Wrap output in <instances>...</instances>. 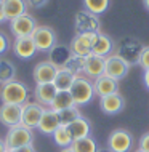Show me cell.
Listing matches in <instances>:
<instances>
[{"mask_svg":"<svg viewBox=\"0 0 149 152\" xmlns=\"http://www.w3.org/2000/svg\"><path fill=\"white\" fill-rule=\"evenodd\" d=\"M143 48H144V47H143V43L139 42V40L125 39L123 42H120L119 48L115 50V55H119L120 58H123L127 63L133 64V61H135V63H138L139 55H141Z\"/></svg>","mask_w":149,"mask_h":152,"instance_id":"9c48e42d","label":"cell"},{"mask_svg":"<svg viewBox=\"0 0 149 152\" xmlns=\"http://www.w3.org/2000/svg\"><path fill=\"white\" fill-rule=\"evenodd\" d=\"M3 139H5L7 149L13 151V149H18V147L32 144L34 142V133H32V130L26 128V126L18 125V126L8 128V133Z\"/></svg>","mask_w":149,"mask_h":152,"instance_id":"3957f363","label":"cell"},{"mask_svg":"<svg viewBox=\"0 0 149 152\" xmlns=\"http://www.w3.org/2000/svg\"><path fill=\"white\" fill-rule=\"evenodd\" d=\"M143 80H144V85H146V88L149 90V69H148V71H144V77H143Z\"/></svg>","mask_w":149,"mask_h":152,"instance_id":"8d00e7d4","label":"cell"},{"mask_svg":"<svg viewBox=\"0 0 149 152\" xmlns=\"http://www.w3.org/2000/svg\"><path fill=\"white\" fill-rule=\"evenodd\" d=\"M7 144H5V139H0V152H7Z\"/></svg>","mask_w":149,"mask_h":152,"instance_id":"74e56055","label":"cell"},{"mask_svg":"<svg viewBox=\"0 0 149 152\" xmlns=\"http://www.w3.org/2000/svg\"><path fill=\"white\" fill-rule=\"evenodd\" d=\"M130 63H127L123 58H120L119 55L112 53L111 56L106 58V64H104V75L111 77L115 80H122L123 77L130 71Z\"/></svg>","mask_w":149,"mask_h":152,"instance_id":"8992f818","label":"cell"},{"mask_svg":"<svg viewBox=\"0 0 149 152\" xmlns=\"http://www.w3.org/2000/svg\"><path fill=\"white\" fill-rule=\"evenodd\" d=\"M2 10L7 16V21H13L27 13V3L26 0H3Z\"/></svg>","mask_w":149,"mask_h":152,"instance_id":"44dd1931","label":"cell"},{"mask_svg":"<svg viewBox=\"0 0 149 152\" xmlns=\"http://www.w3.org/2000/svg\"><path fill=\"white\" fill-rule=\"evenodd\" d=\"M13 51L19 59H31L37 53V47L32 37H18V39H15Z\"/></svg>","mask_w":149,"mask_h":152,"instance_id":"e0dca14e","label":"cell"},{"mask_svg":"<svg viewBox=\"0 0 149 152\" xmlns=\"http://www.w3.org/2000/svg\"><path fill=\"white\" fill-rule=\"evenodd\" d=\"M10 152H35V149H34V146H32V144H27V146L18 147V149H13Z\"/></svg>","mask_w":149,"mask_h":152,"instance_id":"d590c367","label":"cell"},{"mask_svg":"<svg viewBox=\"0 0 149 152\" xmlns=\"http://www.w3.org/2000/svg\"><path fill=\"white\" fill-rule=\"evenodd\" d=\"M72 106H76V102H74V98L69 90H61V91L56 93L55 99H53L51 106H50V109H53L55 112H59V110L63 109H68V107H72Z\"/></svg>","mask_w":149,"mask_h":152,"instance_id":"d4e9b609","label":"cell"},{"mask_svg":"<svg viewBox=\"0 0 149 152\" xmlns=\"http://www.w3.org/2000/svg\"><path fill=\"white\" fill-rule=\"evenodd\" d=\"M84 67H85V58L76 56V55H72L71 59H69V63L66 64V69H69L71 72H74L77 77L84 75Z\"/></svg>","mask_w":149,"mask_h":152,"instance_id":"4dcf8cb0","label":"cell"},{"mask_svg":"<svg viewBox=\"0 0 149 152\" xmlns=\"http://www.w3.org/2000/svg\"><path fill=\"white\" fill-rule=\"evenodd\" d=\"M2 5H3V0H0V10H2Z\"/></svg>","mask_w":149,"mask_h":152,"instance_id":"7bdbcfd3","label":"cell"},{"mask_svg":"<svg viewBox=\"0 0 149 152\" xmlns=\"http://www.w3.org/2000/svg\"><path fill=\"white\" fill-rule=\"evenodd\" d=\"M133 147V136L130 131L117 128L107 138V149L111 152H130Z\"/></svg>","mask_w":149,"mask_h":152,"instance_id":"5b68a950","label":"cell"},{"mask_svg":"<svg viewBox=\"0 0 149 152\" xmlns=\"http://www.w3.org/2000/svg\"><path fill=\"white\" fill-rule=\"evenodd\" d=\"M56 93H58V88L53 83H39V85H35V90H34L37 102L45 106V107H50V106H51Z\"/></svg>","mask_w":149,"mask_h":152,"instance_id":"ffe728a7","label":"cell"},{"mask_svg":"<svg viewBox=\"0 0 149 152\" xmlns=\"http://www.w3.org/2000/svg\"><path fill=\"white\" fill-rule=\"evenodd\" d=\"M111 0H84V7L87 11L93 15H103L104 11L109 8Z\"/></svg>","mask_w":149,"mask_h":152,"instance_id":"f1b7e54d","label":"cell"},{"mask_svg":"<svg viewBox=\"0 0 149 152\" xmlns=\"http://www.w3.org/2000/svg\"><path fill=\"white\" fill-rule=\"evenodd\" d=\"M143 5H144V8L149 11V0H143Z\"/></svg>","mask_w":149,"mask_h":152,"instance_id":"ab89813d","label":"cell"},{"mask_svg":"<svg viewBox=\"0 0 149 152\" xmlns=\"http://www.w3.org/2000/svg\"><path fill=\"white\" fill-rule=\"evenodd\" d=\"M16 80V67L8 59H0V85Z\"/></svg>","mask_w":149,"mask_h":152,"instance_id":"4316f807","label":"cell"},{"mask_svg":"<svg viewBox=\"0 0 149 152\" xmlns=\"http://www.w3.org/2000/svg\"><path fill=\"white\" fill-rule=\"evenodd\" d=\"M138 149H141L144 152H149V133H144L141 138H139V144Z\"/></svg>","mask_w":149,"mask_h":152,"instance_id":"836d02e7","label":"cell"},{"mask_svg":"<svg viewBox=\"0 0 149 152\" xmlns=\"http://www.w3.org/2000/svg\"><path fill=\"white\" fill-rule=\"evenodd\" d=\"M93 88H95V96L104 98L109 94L119 93V80L111 79L107 75H101L93 80Z\"/></svg>","mask_w":149,"mask_h":152,"instance_id":"5bb4252c","label":"cell"},{"mask_svg":"<svg viewBox=\"0 0 149 152\" xmlns=\"http://www.w3.org/2000/svg\"><path fill=\"white\" fill-rule=\"evenodd\" d=\"M51 136H53L55 144L59 146L61 149H64V147H71V144L74 142V139H72V136H71V133H69L68 126H64V125L58 126V130L51 134Z\"/></svg>","mask_w":149,"mask_h":152,"instance_id":"484cf974","label":"cell"},{"mask_svg":"<svg viewBox=\"0 0 149 152\" xmlns=\"http://www.w3.org/2000/svg\"><path fill=\"white\" fill-rule=\"evenodd\" d=\"M58 126H61L59 118H58V114L53 109L47 107L45 112L42 114V118H40L37 128H39V131L42 134H50V136H51V134L58 130Z\"/></svg>","mask_w":149,"mask_h":152,"instance_id":"ac0fdd59","label":"cell"},{"mask_svg":"<svg viewBox=\"0 0 149 152\" xmlns=\"http://www.w3.org/2000/svg\"><path fill=\"white\" fill-rule=\"evenodd\" d=\"M71 94L74 98L76 106H85L95 98V88H93V82L85 75H79L76 77L72 87H71Z\"/></svg>","mask_w":149,"mask_h":152,"instance_id":"7a4b0ae2","label":"cell"},{"mask_svg":"<svg viewBox=\"0 0 149 152\" xmlns=\"http://www.w3.org/2000/svg\"><path fill=\"white\" fill-rule=\"evenodd\" d=\"M8 48H10V40H8V37L5 34H2V32H0V55L7 53Z\"/></svg>","mask_w":149,"mask_h":152,"instance_id":"d6a6232c","label":"cell"},{"mask_svg":"<svg viewBox=\"0 0 149 152\" xmlns=\"http://www.w3.org/2000/svg\"><path fill=\"white\" fill-rule=\"evenodd\" d=\"M114 42L109 35L103 34V32H98L96 37H95V42L92 47V53L98 56H103V58H107L114 53Z\"/></svg>","mask_w":149,"mask_h":152,"instance_id":"d6986e66","label":"cell"},{"mask_svg":"<svg viewBox=\"0 0 149 152\" xmlns=\"http://www.w3.org/2000/svg\"><path fill=\"white\" fill-rule=\"evenodd\" d=\"M50 53V63L55 64L58 69L61 67H66V64L69 63V59H71L72 56V51H71V47H66V45H55V47L51 48V51Z\"/></svg>","mask_w":149,"mask_h":152,"instance_id":"7402d4cb","label":"cell"},{"mask_svg":"<svg viewBox=\"0 0 149 152\" xmlns=\"http://www.w3.org/2000/svg\"><path fill=\"white\" fill-rule=\"evenodd\" d=\"M45 106L39 104V102H26L23 104V115H21V125L26 126L29 130L37 128L42 114L45 112Z\"/></svg>","mask_w":149,"mask_h":152,"instance_id":"52a82bcc","label":"cell"},{"mask_svg":"<svg viewBox=\"0 0 149 152\" xmlns=\"http://www.w3.org/2000/svg\"><path fill=\"white\" fill-rule=\"evenodd\" d=\"M3 21H7V16H5V13H3V10H0V24H2Z\"/></svg>","mask_w":149,"mask_h":152,"instance_id":"f35d334b","label":"cell"},{"mask_svg":"<svg viewBox=\"0 0 149 152\" xmlns=\"http://www.w3.org/2000/svg\"><path fill=\"white\" fill-rule=\"evenodd\" d=\"M138 64L141 66L144 71L149 69V47H144L141 55H139V59H138Z\"/></svg>","mask_w":149,"mask_h":152,"instance_id":"1f68e13d","label":"cell"},{"mask_svg":"<svg viewBox=\"0 0 149 152\" xmlns=\"http://www.w3.org/2000/svg\"><path fill=\"white\" fill-rule=\"evenodd\" d=\"M56 114H58V118H59V123H61V125H64V126H68L71 122H74L76 118H79V117L82 115L77 106L63 109V110H59V112H56Z\"/></svg>","mask_w":149,"mask_h":152,"instance_id":"f546056e","label":"cell"},{"mask_svg":"<svg viewBox=\"0 0 149 152\" xmlns=\"http://www.w3.org/2000/svg\"><path fill=\"white\" fill-rule=\"evenodd\" d=\"M61 152H74V151L71 149V147H64V149H63V151H61Z\"/></svg>","mask_w":149,"mask_h":152,"instance_id":"60d3db41","label":"cell"},{"mask_svg":"<svg viewBox=\"0 0 149 152\" xmlns=\"http://www.w3.org/2000/svg\"><path fill=\"white\" fill-rule=\"evenodd\" d=\"M7 152H10V151H7Z\"/></svg>","mask_w":149,"mask_h":152,"instance_id":"f6af8a7d","label":"cell"},{"mask_svg":"<svg viewBox=\"0 0 149 152\" xmlns=\"http://www.w3.org/2000/svg\"><path fill=\"white\" fill-rule=\"evenodd\" d=\"M71 149L74 152H96L98 144L92 136H87L82 139H74V142L71 144Z\"/></svg>","mask_w":149,"mask_h":152,"instance_id":"83f0119b","label":"cell"},{"mask_svg":"<svg viewBox=\"0 0 149 152\" xmlns=\"http://www.w3.org/2000/svg\"><path fill=\"white\" fill-rule=\"evenodd\" d=\"M31 37L37 47V51L48 53L56 45V32L50 26H37Z\"/></svg>","mask_w":149,"mask_h":152,"instance_id":"277c9868","label":"cell"},{"mask_svg":"<svg viewBox=\"0 0 149 152\" xmlns=\"http://www.w3.org/2000/svg\"><path fill=\"white\" fill-rule=\"evenodd\" d=\"M76 31L77 34H87V32H99V18L96 15L90 13L87 10H82L76 15Z\"/></svg>","mask_w":149,"mask_h":152,"instance_id":"30bf717a","label":"cell"},{"mask_svg":"<svg viewBox=\"0 0 149 152\" xmlns=\"http://www.w3.org/2000/svg\"><path fill=\"white\" fill-rule=\"evenodd\" d=\"M76 77L77 75L74 72H71L69 69L61 67V69H58V74H56L55 80H53V85L58 88V91H61V90H71Z\"/></svg>","mask_w":149,"mask_h":152,"instance_id":"cb8c5ba5","label":"cell"},{"mask_svg":"<svg viewBox=\"0 0 149 152\" xmlns=\"http://www.w3.org/2000/svg\"><path fill=\"white\" fill-rule=\"evenodd\" d=\"M48 2L50 0H26L27 7H31V8H42V7L47 5Z\"/></svg>","mask_w":149,"mask_h":152,"instance_id":"e575fe53","label":"cell"},{"mask_svg":"<svg viewBox=\"0 0 149 152\" xmlns=\"http://www.w3.org/2000/svg\"><path fill=\"white\" fill-rule=\"evenodd\" d=\"M27 96H29L27 85L19 80H11L8 83L2 85V88H0V99H2V102L23 106L26 102H29Z\"/></svg>","mask_w":149,"mask_h":152,"instance_id":"6da1fadb","label":"cell"},{"mask_svg":"<svg viewBox=\"0 0 149 152\" xmlns=\"http://www.w3.org/2000/svg\"><path fill=\"white\" fill-rule=\"evenodd\" d=\"M68 130H69V133H71L72 139H82V138L90 136V133H92V123H90L88 118L80 115L74 122L69 123Z\"/></svg>","mask_w":149,"mask_h":152,"instance_id":"603a6c76","label":"cell"},{"mask_svg":"<svg viewBox=\"0 0 149 152\" xmlns=\"http://www.w3.org/2000/svg\"><path fill=\"white\" fill-rule=\"evenodd\" d=\"M96 152H111V151L109 149H98Z\"/></svg>","mask_w":149,"mask_h":152,"instance_id":"b9f144b4","label":"cell"},{"mask_svg":"<svg viewBox=\"0 0 149 152\" xmlns=\"http://www.w3.org/2000/svg\"><path fill=\"white\" fill-rule=\"evenodd\" d=\"M125 107V99L122 98L120 93H114L109 96L99 98V109L107 115H114V114L122 112V109Z\"/></svg>","mask_w":149,"mask_h":152,"instance_id":"2e32d148","label":"cell"},{"mask_svg":"<svg viewBox=\"0 0 149 152\" xmlns=\"http://www.w3.org/2000/svg\"><path fill=\"white\" fill-rule=\"evenodd\" d=\"M104 64H106V58L92 53L85 58L84 75L88 77V79H98V77L104 75Z\"/></svg>","mask_w":149,"mask_h":152,"instance_id":"9a60e30c","label":"cell"},{"mask_svg":"<svg viewBox=\"0 0 149 152\" xmlns=\"http://www.w3.org/2000/svg\"><path fill=\"white\" fill-rule=\"evenodd\" d=\"M136 152H144V151H141V149H138V151H136Z\"/></svg>","mask_w":149,"mask_h":152,"instance_id":"ee69618b","label":"cell"},{"mask_svg":"<svg viewBox=\"0 0 149 152\" xmlns=\"http://www.w3.org/2000/svg\"><path fill=\"white\" fill-rule=\"evenodd\" d=\"M98 32H87V34H77L71 42V51L76 56H82L87 58L88 55H92V47L95 42V37Z\"/></svg>","mask_w":149,"mask_h":152,"instance_id":"8fae6325","label":"cell"},{"mask_svg":"<svg viewBox=\"0 0 149 152\" xmlns=\"http://www.w3.org/2000/svg\"><path fill=\"white\" fill-rule=\"evenodd\" d=\"M21 115H23V106L2 102V106H0V123L2 125L8 126V128L21 125Z\"/></svg>","mask_w":149,"mask_h":152,"instance_id":"7c38bea8","label":"cell"},{"mask_svg":"<svg viewBox=\"0 0 149 152\" xmlns=\"http://www.w3.org/2000/svg\"><path fill=\"white\" fill-rule=\"evenodd\" d=\"M37 26H39V24H37L35 18L29 13L19 16V18L13 19V21H10V29H11V32H13V35L16 39H18V37H31Z\"/></svg>","mask_w":149,"mask_h":152,"instance_id":"ba28073f","label":"cell"},{"mask_svg":"<svg viewBox=\"0 0 149 152\" xmlns=\"http://www.w3.org/2000/svg\"><path fill=\"white\" fill-rule=\"evenodd\" d=\"M56 74H58V67L55 64H51L50 61H42V63L35 64L32 77H34L35 85H39V83H53Z\"/></svg>","mask_w":149,"mask_h":152,"instance_id":"4fadbf2b","label":"cell"}]
</instances>
